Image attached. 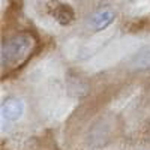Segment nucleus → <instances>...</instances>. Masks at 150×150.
Masks as SVG:
<instances>
[{"label":"nucleus","instance_id":"obj_1","mask_svg":"<svg viewBox=\"0 0 150 150\" xmlns=\"http://www.w3.org/2000/svg\"><path fill=\"white\" fill-rule=\"evenodd\" d=\"M33 47V39L29 35H18L15 38L8 39L2 50V57H3V65H14L18 63L26 56L30 53Z\"/></svg>","mask_w":150,"mask_h":150},{"label":"nucleus","instance_id":"obj_2","mask_svg":"<svg viewBox=\"0 0 150 150\" xmlns=\"http://www.w3.org/2000/svg\"><path fill=\"white\" fill-rule=\"evenodd\" d=\"M24 114V102L21 98L11 96L2 104V119L5 123H14Z\"/></svg>","mask_w":150,"mask_h":150},{"label":"nucleus","instance_id":"obj_3","mask_svg":"<svg viewBox=\"0 0 150 150\" xmlns=\"http://www.w3.org/2000/svg\"><path fill=\"white\" fill-rule=\"evenodd\" d=\"M116 20V14L114 11L111 9H102V11H98L89 18L87 21V26H89L93 32H102L105 30L110 24H112V21Z\"/></svg>","mask_w":150,"mask_h":150}]
</instances>
